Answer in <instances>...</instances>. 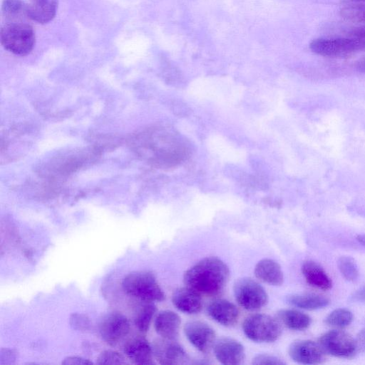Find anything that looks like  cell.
I'll return each mask as SVG.
<instances>
[{
  "mask_svg": "<svg viewBox=\"0 0 365 365\" xmlns=\"http://www.w3.org/2000/svg\"><path fill=\"white\" fill-rule=\"evenodd\" d=\"M230 277L227 264L216 257L203 258L190 267L183 275L185 286L200 294L213 297L220 294Z\"/></svg>",
  "mask_w": 365,
  "mask_h": 365,
  "instance_id": "obj_1",
  "label": "cell"
},
{
  "mask_svg": "<svg viewBox=\"0 0 365 365\" xmlns=\"http://www.w3.org/2000/svg\"><path fill=\"white\" fill-rule=\"evenodd\" d=\"M122 287L128 295L144 302H161L165 297L155 275L148 271L128 274L123 279Z\"/></svg>",
  "mask_w": 365,
  "mask_h": 365,
  "instance_id": "obj_2",
  "label": "cell"
},
{
  "mask_svg": "<svg viewBox=\"0 0 365 365\" xmlns=\"http://www.w3.org/2000/svg\"><path fill=\"white\" fill-rule=\"evenodd\" d=\"M0 40L2 46L9 52L26 56L35 45V32L26 21L6 22L1 29Z\"/></svg>",
  "mask_w": 365,
  "mask_h": 365,
  "instance_id": "obj_3",
  "label": "cell"
},
{
  "mask_svg": "<svg viewBox=\"0 0 365 365\" xmlns=\"http://www.w3.org/2000/svg\"><path fill=\"white\" fill-rule=\"evenodd\" d=\"M242 329L248 339L259 343L275 341L282 334L278 319L265 314L247 317L242 324Z\"/></svg>",
  "mask_w": 365,
  "mask_h": 365,
  "instance_id": "obj_4",
  "label": "cell"
},
{
  "mask_svg": "<svg viewBox=\"0 0 365 365\" xmlns=\"http://www.w3.org/2000/svg\"><path fill=\"white\" fill-rule=\"evenodd\" d=\"M233 292L237 304L246 310H259L268 302L265 289L257 282L249 277L236 280Z\"/></svg>",
  "mask_w": 365,
  "mask_h": 365,
  "instance_id": "obj_5",
  "label": "cell"
},
{
  "mask_svg": "<svg viewBox=\"0 0 365 365\" xmlns=\"http://www.w3.org/2000/svg\"><path fill=\"white\" fill-rule=\"evenodd\" d=\"M315 53L327 57H343L365 48V41L352 37L319 38L309 44Z\"/></svg>",
  "mask_w": 365,
  "mask_h": 365,
  "instance_id": "obj_6",
  "label": "cell"
},
{
  "mask_svg": "<svg viewBox=\"0 0 365 365\" xmlns=\"http://www.w3.org/2000/svg\"><path fill=\"white\" fill-rule=\"evenodd\" d=\"M319 344L326 354L339 358L351 359L358 351L355 339L341 330L324 333L320 336Z\"/></svg>",
  "mask_w": 365,
  "mask_h": 365,
  "instance_id": "obj_7",
  "label": "cell"
},
{
  "mask_svg": "<svg viewBox=\"0 0 365 365\" xmlns=\"http://www.w3.org/2000/svg\"><path fill=\"white\" fill-rule=\"evenodd\" d=\"M130 331L128 319L119 312L106 314L99 325L101 338L110 346H115L128 335Z\"/></svg>",
  "mask_w": 365,
  "mask_h": 365,
  "instance_id": "obj_8",
  "label": "cell"
},
{
  "mask_svg": "<svg viewBox=\"0 0 365 365\" xmlns=\"http://www.w3.org/2000/svg\"><path fill=\"white\" fill-rule=\"evenodd\" d=\"M288 352L293 361L302 364H319L326 360V352L320 344L311 340L293 341Z\"/></svg>",
  "mask_w": 365,
  "mask_h": 365,
  "instance_id": "obj_9",
  "label": "cell"
},
{
  "mask_svg": "<svg viewBox=\"0 0 365 365\" xmlns=\"http://www.w3.org/2000/svg\"><path fill=\"white\" fill-rule=\"evenodd\" d=\"M184 333L190 343L198 351L207 353L215 342V332L207 323L192 320L184 326Z\"/></svg>",
  "mask_w": 365,
  "mask_h": 365,
  "instance_id": "obj_10",
  "label": "cell"
},
{
  "mask_svg": "<svg viewBox=\"0 0 365 365\" xmlns=\"http://www.w3.org/2000/svg\"><path fill=\"white\" fill-rule=\"evenodd\" d=\"M153 352L160 364L180 365L188 361L185 351L175 339L162 338L156 340L153 344Z\"/></svg>",
  "mask_w": 365,
  "mask_h": 365,
  "instance_id": "obj_11",
  "label": "cell"
},
{
  "mask_svg": "<svg viewBox=\"0 0 365 365\" xmlns=\"http://www.w3.org/2000/svg\"><path fill=\"white\" fill-rule=\"evenodd\" d=\"M212 348L216 359L222 364L239 365L245 357L244 346L231 338H221L215 341Z\"/></svg>",
  "mask_w": 365,
  "mask_h": 365,
  "instance_id": "obj_12",
  "label": "cell"
},
{
  "mask_svg": "<svg viewBox=\"0 0 365 365\" xmlns=\"http://www.w3.org/2000/svg\"><path fill=\"white\" fill-rule=\"evenodd\" d=\"M207 312L212 319L225 327L234 326L240 317L236 305L225 299H215L210 302Z\"/></svg>",
  "mask_w": 365,
  "mask_h": 365,
  "instance_id": "obj_13",
  "label": "cell"
},
{
  "mask_svg": "<svg viewBox=\"0 0 365 365\" xmlns=\"http://www.w3.org/2000/svg\"><path fill=\"white\" fill-rule=\"evenodd\" d=\"M124 353L135 364H153V348L148 340L143 336H135L129 339L124 345Z\"/></svg>",
  "mask_w": 365,
  "mask_h": 365,
  "instance_id": "obj_14",
  "label": "cell"
},
{
  "mask_svg": "<svg viewBox=\"0 0 365 365\" xmlns=\"http://www.w3.org/2000/svg\"><path fill=\"white\" fill-rule=\"evenodd\" d=\"M172 302L178 310L188 314L199 313L202 308L201 294L187 286L175 290Z\"/></svg>",
  "mask_w": 365,
  "mask_h": 365,
  "instance_id": "obj_15",
  "label": "cell"
},
{
  "mask_svg": "<svg viewBox=\"0 0 365 365\" xmlns=\"http://www.w3.org/2000/svg\"><path fill=\"white\" fill-rule=\"evenodd\" d=\"M58 8V0H30L27 4V15L38 24L50 22L55 17Z\"/></svg>",
  "mask_w": 365,
  "mask_h": 365,
  "instance_id": "obj_16",
  "label": "cell"
},
{
  "mask_svg": "<svg viewBox=\"0 0 365 365\" xmlns=\"http://www.w3.org/2000/svg\"><path fill=\"white\" fill-rule=\"evenodd\" d=\"M180 323V317L175 312L164 310L157 315L154 327L162 338L175 339L178 335Z\"/></svg>",
  "mask_w": 365,
  "mask_h": 365,
  "instance_id": "obj_17",
  "label": "cell"
},
{
  "mask_svg": "<svg viewBox=\"0 0 365 365\" xmlns=\"http://www.w3.org/2000/svg\"><path fill=\"white\" fill-rule=\"evenodd\" d=\"M255 274L258 279L269 285L280 286L284 281L280 265L271 259L259 261L255 267Z\"/></svg>",
  "mask_w": 365,
  "mask_h": 365,
  "instance_id": "obj_18",
  "label": "cell"
},
{
  "mask_svg": "<svg viewBox=\"0 0 365 365\" xmlns=\"http://www.w3.org/2000/svg\"><path fill=\"white\" fill-rule=\"evenodd\" d=\"M302 272L307 282L312 287L328 290L332 282L324 269L317 262L307 260L302 266Z\"/></svg>",
  "mask_w": 365,
  "mask_h": 365,
  "instance_id": "obj_19",
  "label": "cell"
},
{
  "mask_svg": "<svg viewBox=\"0 0 365 365\" xmlns=\"http://www.w3.org/2000/svg\"><path fill=\"white\" fill-rule=\"evenodd\" d=\"M277 317L280 323L294 331L307 329L312 322L307 314L296 309H281L277 312Z\"/></svg>",
  "mask_w": 365,
  "mask_h": 365,
  "instance_id": "obj_20",
  "label": "cell"
},
{
  "mask_svg": "<svg viewBox=\"0 0 365 365\" xmlns=\"http://www.w3.org/2000/svg\"><path fill=\"white\" fill-rule=\"evenodd\" d=\"M287 302L298 308L314 310L327 306L329 300L324 295L319 294H297L287 297Z\"/></svg>",
  "mask_w": 365,
  "mask_h": 365,
  "instance_id": "obj_21",
  "label": "cell"
},
{
  "mask_svg": "<svg viewBox=\"0 0 365 365\" xmlns=\"http://www.w3.org/2000/svg\"><path fill=\"white\" fill-rule=\"evenodd\" d=\"M1 12L6 22L26 21L27 15V4L22 0H4Z\"/></svg>",
  "mask_w": 365,
  "mask_h": 365,
  "instance_id": "obj_22",
  "label": "cell"
},
{
  "mask_svg": "<svg viewBox=\"0 0 365 365\" xmlns=\"http://www.w3.org/2000/svg\"><path fill=\"white\" fill-rule=\"evenodd\" d=\"M156 309L153 302H145L140 308L134 320L135 325L139 331L146 332L148 330Z\"/></svg>",
  "mask_w": 365,
  "mask_h": 365,
  "instance_id": "obj_23",
  "label": "cell"
},
{
  "mask_svg": "<svg viewBox=\"0 0 365 365\" xmlns=\"http://www.w3.org/2000/svg\"><path fill=\"white\" fill-rule=\"evenodd\" d=\"M341 16L349 21L365 22V1L350 3L340 10Z\"/></svg>",
  "mask_w": 365,
  "mask_h": 365,
  "instance_id": "obj_24",
  "label": "cell"
},
{
  "mask_svg": "<svg viewBox=\"0 0 365 365\" xmlns=\"http://www.w3.org/2000/svg\"><path fill=\"white\" fill-rule=\"evenodd\" d=\"M353 320L352 313L346 309H336L332 311L325 319V323L331 327L344 328L349 326Z\"/></svg>",
  "mask_w": 365,
  "mask_h": 365,
  "instance_id": "obj_25",
  "label": "cell"
},
{
  "mask_svg": "<svg viewBox=\"0 0 365 365\" xmlns=\"http://www.w3.org/2000/svg\"><path fill=\"white\" fill-rule=\"evenodd\" d=\"M341 275L348 281H354L359 277V269L354 259L349 256H342L337 262Z\"/></svg>",
  "mask_w": 365,
  "mask_h": 365,
  "instance_id": "obj_26",
  "label": "cell"
},
{
  "mask_svg": "<svg viewBox=\"0 0 365 365\" xmlns=\"http://www.w3.org/2000/svg\"><path fill=\"white\" fill-rule=\"evenodd\" d=\"M125 358L122 354L115 351L105 350L97 358L98 364H125Z\"/></svg>",
  "mask_w": 365,
  "mask_h": 365,
  "instance_id": "obj_27",
  "label": "cell"
},
{
  "mask_svg": "<svg viewBox=\"0 0 365 365\" xmlns=\"http://www.w3.org/2000/svg\"><path fill=\"white\" fill-rule=\"evenodd\" d=\"M70 324L74 329L85 331L91 326L89 318L84 314L73 313L70 317Z\"/></svg>",
  "mask_w": 365,
  "mask_h": 365,
  "instance_id": "obj_28",
  "label": "cell"
},
{
  "mask_svg": "<svg viewBox=\"0 0 365 365\" xmlns=\"http://www.w3.org/2000/svg\"><path fill=\"white\" fill-rule=\"evenodd\" d=\"M255 365H281L284 364L280 359L273 355L259 354L252 359Z\"/></svg>",
  "mask_w": 365,
  "mask_h": 365,
  "instance_id": "obj_29",
  "label": "cell"
},
{
  "mask_svg": "<svg viewBox=\"0 0 365 365\" xmlns=\"http://www.w3.org/2000/svg\"><path fill=\"white\" fill-rule=\"evenodd\" d=\"M93 362L89 361L88 359L76 356H68L63 359L62 361V364L69 365V364H81V365H89L92 364Z\"/></svg>",
  "mask_w": 365,
  "mask_h": 365,
  "instance_id": "obj_30",
  "label": "cell"
},
{
  "mask_svg": "<svg viewBox=\"0 0 365 365\" xmlns=\"http://www.w3.org/2000/svg\"><path fill=\"white\" fill-rule=\"evenodd\" d=\"M16 359V353L12 349H1L0 354V362L6 359L4 364H12Z\"/></svg>",
  "mask_w": 365,
  "mask_h": 365,
  "instance_id": "obj_31",
  "label": "cell"
},
{
  "mask_svg": "<svg viewBox=\"0 0 365 365\" xmlns=\"http://www.w3.org/2000/svg\"><path fill=\"white\" fill-rule=\"evenodd\" d=\"M348 36L365 41V25L351 30Z\"/></svg>",
  "mask_w": 365,
  "mask_h": 365,
  "instance_id": "obj_32",
  "label": "cell"
},
{
  "mask_svg": "<svg viewBox=\"0 0 365 365\" xmlns=\"http://www.w3.org/2000/svg\"><path fill=\"white\" fill-rule=\"evenodd\" d=\"M357 350L365 351V329L361 330L355 339Z\"/></svg>",
  "mask_w": 365,
  "mask_h": 365,
  "instance_id": "obj_33",
  "label": "cell"
},
{
  "mask_svg": "<svg viewBox=\"0 0 365 365\" xmlns=\"http://www.w3.org/2000/svg\"><path fill=\"white\" fill-rule=\"evenodd\" d=\"M352 298L354 300L365 302V287L356 291L354 293Z\"/></svg>",
  "mask_w": 365,
  "mask_h": 365,
  "instance_id": "obj_34",
  "label": "cell"
},
{
  "mask_svg": "<svg viewBox=\"0 0 365 365\" xmlns=\"http://www.w3.org/2000/svg\"><path fill=\"white\" fill-rule=\"evenodd\" d=\"M356 68L359 71L365 73V57L358 61L356 63Z\"/></svg>",
  "mask_w": 365,
  "mask_h": 365,
  "instance_id": "obj_35",
  "label": "cell"
},
{
  "mask_svg": "<svg viewBox=\"0 0 365 365\" xmlns=\"http://www.w3.org/2000/svg\"><path fill=\"white\" fill-rule=\"evenodd\" d=\"M356 240L360 244L365 246V235H359L356 237Z\"/></svg>",
  "mask_w": 365,
  "mask_h": 365,
  "instance_id": "obj_36",
  "label": "cell"
},
{
  "mask_svg": "<svg viewBox=\"0 0 365 365\" xmlns=\"http://www.w3.org/2000/svg\"><path fill=\"white\" fill-rule=\"evenodd\" d=\"M344 1L345 3L350 4V3L362 2V1H365V0H344Z\"/></svg>",
  "mask_w": 365,
  "mask_h": 365,
  "instance_id": "obj_37",
  "label": "cell"
}]
</instances>
